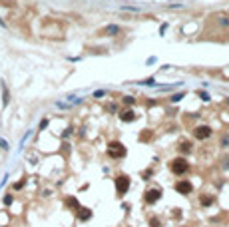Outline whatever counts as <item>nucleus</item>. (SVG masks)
Here are the masks:
<instances>
[{"mask_svg":"<svg viewBox=\"0 0 229 227\" xmlns=\"http://www.w3.org/2000/svg\"><path fill=\"white\" fill-rule=\"evenodd\" d=\"M175 191L177 193H181V195H187V193H191L193 191V185L189 181H185V179H181V181H177L175 183Z\"/></svg>","mask_w":229,"mask_h":227,"instance_id":"5","label":"nucleus"},{"mask_svg":"<svg viewBox=\"0 0 229 227\" xmlns=\"http://www.w3.org/2000/svg\"><path fill=\"white\" fill-rule=\"evenodd\" d=\"M8 100H10V96H8V88L2 84V106H8Z\"/></svg>","mask_w":229,"mask_h":227,"instance_id":"9","label":"nucleus"},{"mask_svg":"<svg viewBox=\"0 0 229 227\" xmlns=\"http://www.w3.org/2000/svg\"><path fill=\"white\" fill-rule=\"evenodd\" d=\"M179 149H181V151H185V153H187V151H189V149H191V144H189V142H181V146H179Z\"/></svg>","mask_w":229,"mask_h":227,"instance_id":"12","label":"nucleus"},{"mask_svg":"<svg viewBox=\"0 0 229 227\" xmlns=\"http://www.w3.org/2000/svg\"><path fill=\"white\" fill-rule=\"evenodd\" d=\"M193 134H195L197 139H207V137L211 136V128L209 125H197L193 130Z\"/></svg>","mask_w":229,"mask_h":227,"instance_id":"6","label":"nucleus"},{"mask_svg":"<svg viewBox=\"0 0 229 227\" xmlns=\"http://www.w3.org/2000/svg\"><path fill=\"white\" fill-rule=\"evenodd\" d=\"M4 203H6V205L12 203V195H6V197H4Z\"/></svg>","mask_w":229,"mask_h":227,"instance_id":"15","label":"nucleus"},{"mask_svg":"<svg viewBox=\"0 0 229 227\" xmlns=\"http://www.w3.org/2000/svg\"><path fill=\"white\" fill-rule=\"evenodd\" d=\"M161 197V191L160 189H158V187H149L148 191H146V195H144V199H146V203H155V201H158V199H160Z\"/></svg>","mask_w":229,"mask_h":227,"instance_id":"4","label":"nucleus"},{"mask_svg":"<svg viewBox=\"0 0 229 227\" xmlns=\"http://www.w3.org/2000/svg\"><path fill=\"white\" fill-rule=\"evenodd\" d=\"M181 98H183V94H175V96H173L172 100H173V102H179V100H181Z\"/></svg>","mask_w":229,"mask_h":227,"instance_id":"14","label":"nucleus"},{"mask_svg":"<svg viewBox=\"0 0 229 227\" xmlns=\"http://www.w3.org/2000/svg\"><path fill=\"white\" fill-rule=\"evenodd\" d=\"M169 167H172V171H173V173H175V175H183L185 171L189 170V165H187V161H185V159H183V158H177V159H173V161H172V165H169Z\"/></svg>","mask_w":229,"mask_h":227,"instance_id":"2","label":"nucleus"},{"mask_svg":"<svg viewBox=\"0 0 229 227\" xmlns=\"http://www.w3.org/2000/svg\"><path fill=\"white\" fill-rule=\"evenodd\" d=\"M104 32H106V34H110V36H114V34H118V32H120V28L112 24V26H106V30H104Z\"/></svg>","mask_w":229,"mask_h":227,"instance_id":"10","label":"nucleus"},{"mask_svg":"<svg viewBox=\"0 0 229 227\" xmlns=\"http://www.w3.org/2000/svg\"><path fill=\"white\" fill-rule=\"evenodd\" d=\"M227 146H229V136H225L223 137V148H227Z\"/></svg>","mask_w":229,"mask_h":227,"instance_id":"19","label":"nucleus"},{"mask_svg":"<svg viewBox=\"0 0 229 227\" xmlns=\"http://www.w3.org/2000/svg\"><path fill=\"white\" fill-rule=\"evenodd\" d=\"M116 189H118L120 195L127 193V189H130V177L127 175H118L116 177Z\"/></svg>","mask_w":229,"mask_h":227,"instance_id":"3","label":"nucleus"},{"mask_svg":"<svg viewBox=\"0 0 229 227\" xmlns=\"http://www.w3.org/2000/svg\"><path fill=\"white\" fill-rule=\"evenodd\" d=\"M0 148H4V149H8V144H6V139H0Z\"/></svg>","mask_w":229,"mask_h":227,"instance_id":"18","label":"nucleus"},{"mask_svg":"<svg viewBox=\"0 0 229 227\" xmlns=\"http://www.w3.org/2000/svg\"><path fill=\"white\" fill-rule=\"evenodd\" d=\"M120 118H122V122H134L136 120V114L132 112V110H126V112H120Z\"/></svg>","mask_w":229,"mask_h":227,"instance_id":"7","label":"nucleus"},{"mask_svg":"<svg viewBox=\"0 0 229 227\" xmlns=\"http://www.w3.org/2000/svg\"><path fill=\"white\" fill-rule=\"evenodd\" d=\"M124 102H126L127 106H132V104H134V98H132V96H127V98H126V100H124Z\"/></svg>","mask_w":229,"mask_h":227,"instance_id":"16","label":"nucleus"},{"mask_svg":"<svg viewBox=\"0 0 229 227\" xmlns=\"http://www.w3.org/2000/svg\"><path fill=\"white\" fill-rule=\"evenodd\" d=\"M149 227H161L160 219H158V217H151V219H149Z\"/></svg>","mask_w":229,"mask_h":227,"instance_id":"13","label":"nucleus"},{"mask_svg":"<svg viewBox=\"0 0 229 227\" xmlns=\"http://www.w3.org/2000/svg\"><path fill=\"white\" fill-rule=\"evenodd\" d=\"M108 156L110 158H124L126 156V148L120 144V142H112L108 146Z\"/></svg>","mask_w":229,"mask_h":227,"instance_id":"1","label":"nucleus"},{"mask_svg":"<svg viewBox=\"0 0 229 227\" xmlns=\"http://www.w3.org/2000/svg\"><path fill=\"white\" fill-rule=\"evenodd\" d=\"M92 217V211L88 207H80V211H78V219L80 221H86V219H90Z\"/></svg>","mask_w":229,"mask_h":227,"instance_id":"8","label":"nucleus"},{"mask_svg":"<svg viewBox=\"0 0 229 227\" xmlns=\"http://www.w3.org/2000/svg\"><path fill=\"white\" fill-rule=\"evenodd\" d=\"M201 203H203V205H209V203H211V197H203V199H201Z\"/></svg>","mask_w":229,"mask_h":227,"instance_id":"17","label":"nucleus"},{"mask_svg":"<svg viewBox=\"0 0 229 227\" xmlns=\"http://www.w3.org/2000/svg\"><path fill=\"white\" fill-rule=\"evenodd\" d=\"M153 82H155V80H153V78H148V80H146V82H144V84H148V86H151Z\"/></svg>","mask_w":229,"mask_h":227,"instance_id":"21","label":"nucleus"},{"mask_svg":"<svg viewBox=\"0 0 229 227\" xmlns=\"http://www.w3.org/2000/svg\"><path fill=\"white\" fill-rule=\"evenodd\" d=\"M66 205H68V207H78V199H76V197H68V199H66Z\"/></svg>","mask_w":229,"mask_h":227,"instance_id":"11","label":"nucleus"},{"mask_svg":"<svg viewBox=\"0 0 229 227\" xmlns=\"http://www.w3.org/2000/svg\"><path fill=\"white\" fill-rule=\"evenodd\" d=\"M46 125H48V120H42V122H40V130H44Z\"/></svg>","mask_w":229,"mask_h":227,"instance_id":"20","label":"nucleus"}]
</instances>
